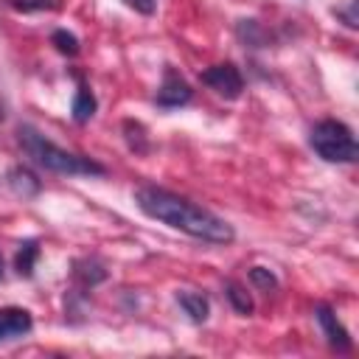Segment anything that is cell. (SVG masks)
Returning <instances> with one entry per match:
<instances>
[{
	"instance_id": "cell-1",
	"label": "cell",
	"mask_w": 359,
	"mask_h": 359,
	"mask_svg": "<svg viewBox=\"0 0 359 359\" xmlns=\"http://www.w3.org/2000/svg\"><path fill=\"white\" fill-rule=\"evenodd\" d=\"M135 202L149 219H157L191 238H199L208 244H230L236 238V230L224 219H219L216 213H210V210L194 205L191 199L177 196L165 188L143 185L135 191Z\"/></svg>"
},
{
	"instance_id": "cell-2",
	"label": "cell",
	"mask_w": 359,
	"mask_h": 359,
	"mask_svg": "<svg viewBox=\"0 0 359 359\" xmlns=\"http://www.w3.org/2000/svg\"><path fill=\"white\" fill-rule=\"evenodd\" d=\"M17 135H20L22 151H25L28 157H34V163H39L42 168H48V171H53V174H67V177H76V174H84V177H104V174H107V168H104L101 163L59 149V146L50 143L45 135H39L34 126H20Z\"/></svg>"
},
{
	"instance_id": "cell-3",
	"label": "cell",
	"mask_w": 359,
	"mask_h": 359,
	"mask_svg": "<svg viewBox=\"0 0 359 359\" xmlns=\"http://www.w3.org/2000/svg\"><path fill=\"white\" fill-rule=\"evenodd\" d=\"M309 146L323 157L325 163H353L359 149L353 140V132L342 121H320L309 132Z\"/></svg>"
},
{
	"instance_id": "cell-4",
	"label": "cell",
	"mask_w": 359,
	"mask_h": 359,
	"mask_svg": "<svg viewBox=\"0 0 359 359\" xmlns=\"http://www.w3.org/2000/svg\"><path fill=\"white\" fill-rule=\"evenodd\" d=\"M199 79H202V84H208L216 95H222V98H227V101H236V98L241 95V90H244V79H241L238 67L230 65V62H222V65H213V67L202 70Z\"/></svg>"
},
{
	"instance_id": "cell-5",
	"label": "cell",
	"mask_w": 359,
	"mask_h": 359,
	"mask_svg": "<svg viewBox=\"0 0 359 359\" xmlns=\"http://www.w3.org/2000/svg\"><path fill=\"white\" fill-rule=\"evenodd\" d=\"M191 95H194L191 84H188V81H185L174 67H165V73H163V84H160V90H157V95H154V101H157L160 107H165V109H174V107L188 104V101H191Z\"/></svg>"
},
{
	"instance_id": "cell-6",
	"label": "cell",
	"mask_w": 359,
	"mask_h": 359,
	"mask_svg": "<svg viewBox=\"0 0 359 359\" xmlns=\"http://www.w3.org/2000/svg\"><path fill=\"white\" fill-rule=\"evenodd\" d=\"M314 317H317V323H320V328H323V334H325V339H328L331 348H337V351H342V353H348V351L353 348L348 328L337 320V314H334V309H331L328 303H317Z\"/></svg>"
},
{
	"instance_id": "cell-7",
	"label": "cell",
	"mask_w": 359,
	"mask_h": 359,
	"mask_svg": "<svg viewBox=\"0 0 359 359\" xmlns=\"http://www.w3.org/2000/svg\"><path fill=\"white\" fill-rule=\"evenodd\" d=\"M34 328V317L28 309L20 306H3L0 309V342L17 339L22 334H28Z\"/></svg>"
},
{
	"instance_id": "cell-8",
	"label": "cell",
	"mask_w": 359,
	"mask_h": 359,
	"mask_svg": "<svg viewBox=\"0 0 359 359\" xmlns=\"http://www.w3.org/2000/svg\"><path fill=\"white\" fill-rule=\"evenodd\" d=\"M177 303L182 306V311H185L194 323H205L208 314H210V303H208V297H205L202 292H188V289H182V292H177Z\"/></svg>"
},
{
	"instance_id": "cell-9",
	"label": "cell",
	"mask_w": 359,
	"mask_h": 359,
	"mask_svg": "<svg viewBox=\"0 0 359 359\" xmlns=\"http://www.w3.org/2000/svg\"><path fill=\"white\" fill-rule=\"evenodd\" d=\"M8 185H11V191L17 194V196H22V199H31V196H36L39 194V180L28 171V168H11L8 171Z\"/></svg>"
},
{
	"instance_id": "cell-10",
	"label": "cell",
	"mask_w": 359,
	"mask_h": 359,
	"mask_svg": "<svg viewBox=\"0 0 359 359\" xmlns=\"http://www.w3.org/2000/svg\"><path fill=\"white\" fill-rule=\"evenodd\" d=\"M36 258H39V244H36V238L22 241V244L17 247V255H14V269H17V275H20V278H31Z\"/></svg>"
},
{
	"instance_id": "cell-11",
	"label": "cell",
	"mask_w": 359,
	"mask_h": 359,
	"mask_svg": "<svg viewBox=\"0 0 359 359\" xmlns=\"http://www.w3.org/2000/svg\"><path fill=\"white\" fill-rule=\"evenodd\" d=\"M95 95L90 93V87H79V93L73 95V107H70V112H73V121L76 123H87L93 115H95Z\"/></svg>"
},
{
	"instance_id": "cell-12",
	"label": "cell",
	"mask_w": 359,
	"mask_h": 359,
	"mask_svg": "<svg viewBox=\"0 0 359 359\" xmlns=\"http://www.w3.org/2000/svg\"><path fill=\"white\" fill-rule=\"evenodd\" d=\"M224 294H227V300H230V306L238 311V314H252V309H255V303H252V297H250V292L241 286V283H236V280H227L224 283Z\"/></svg>"
},
{
	"instance_id": "cell-13",
	"label": "cell",
	"mask_w": 359,
	"mask_h": 359,
	"mask_svg": "<svg viewBox=\"0 0 359 359\" xmlns=\"http://www.w3.org/2000/svg\"><path fill=\"white\" fill-rule=\"evenodd\" d=\"M73 275H76L84 286H95V283H101V280L107 278V269H104L95 258H84V261H76Z\"/></svg>"
},
{
	"instance_id": "cell-14",
	"label": "cell",
	"mask_w": 359,
	"mask_h": 359,
	"mask_svg": "<svg viewBox=\"0 0 359 359\" xmlns=\"http://www.w3.org/2000/svg\"><path fill=\"white\" fill-rule=\"evenodd\" d=\"M50 42H53L56 50L65 53V56H76V53H79V39H76V34H70V31H65V28L53 31V34H50Z\"/></svg>"
},
{
	"instance_id": "cell-15",
	"label": "cell",
	"mask_w": 359,
	"mask_h": 359,
	"mask_svg": "<svg viewBox=\"0 0 359 359\" xmlns=\"http://www.w3.org/2000/svg\"><path fill=\"white\" fill-rule=\"evenodd\" d=\"M250 280H252V286H258V289H264V292L278 289V278H275L269 269H264V266H252V269H250Z\"/></svg>"
},
{
	"instance_id": "cell-16",
	"label": "cell",
	"mask_w": 359,
	"mask_h": 359,
	"mask_svg": "<svg viewBox=\"0 0 359 359\" xmlns=\"http://www.w3.org/2000/svg\"><path fill=\"white\" fill-rule=\"evenodd\" d=\"M11 8L17 11H45V8H56L53 0H8Z\"/></svg>"
},
{
	"instance_id": "cell-17",
	"label": "cell",
	"mask_w": 359,
	"mask_h": 359,
	"mask_svg": "<svg viewBox=\"0 0 359 359\" xmlns=\"http://www.w3.org/2000/svg\"><path fill=\"white\" fill-rule=\"evenodd\" d=\"M129 8H135L137 14H154L157 11V0H123Z\"/></svg>"
},
{
	"instance_id": "cell-18",
	"label": "cell",
	"mask_w": 359,
	"mask_h": 359,
	"mask_svg": "<svg viewBox=\"0 0 359 359\" xmlns=\"http://www.w3.org/2000/svg\"><path fill=\"white\" fill-rule=\"evenodd\" d=\"M0 278H3V255H0Z\"/></svg>"
},
{
	"instance_id": "cell-19",
	"label": "cell",
	"mask_w": 359,
	"mask_h": 359,
	"mask_svg": "<svg viewBox=\"0 0 359 359\" xmlns=\"http://www.w3.org/2000/svg\"><path fill=\"white\" fill-rule=\"evenodd\" d=\"M0 118H3V107H0Z\"/></svg>"
}]
</instances>
